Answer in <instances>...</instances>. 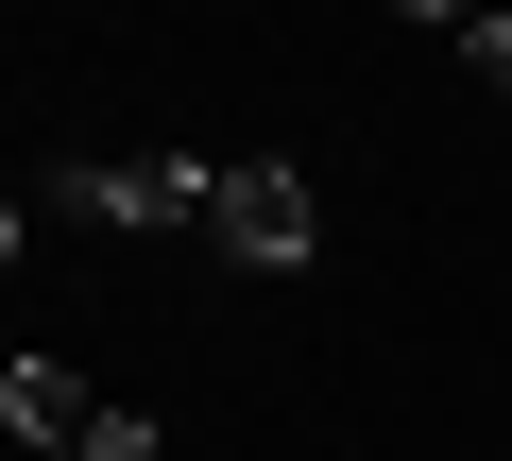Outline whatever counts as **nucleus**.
Instances as JSON below:
<instances>
[{"label":"nucleus","mask_w":512,"mask_h":461,"mask_svg":"<svg viewBox=\"0 0 512 461\" xmlns=\"http://www.w3.org/2000/svg\"><path fill=\"white\" fill-rule=\"evenodd\" d=\"M444 35H461V52H478V69L512 86V18H444Z\"/></svg>","instance_id":"39448f33"},{"label":"nucleus","mask_w":512,"mask_h":461,"mask_svg":"<svg viewBox=\"0 0 512 461\" xmlns=\"http://www.w3.org/2000/svg\"><path fill=\"white\" fill-rule=\"evenodd\" d=\"M0 427H18V444H35V461H69V444H86V427H103V393H86V376H69V359H0Z\"/></svg>","instance_id":"7ed1b4c3"},{"label":"nucleus","mask_w":512,"mask_h":461,"mask_svg":"<svg viewBox=\"0 0 512 461\" xmlns=\"http://www.w3.org/2000/svg\"><path fill=\"white\" fill-rule=\"evenodd\" d=\"M0 274H18V188H0Z\"/></svg>","instance_id":"423d86ee"},{"label":"nucleus","mask_w":512,"mask_h":461,"mask_svg":"<svg viewBox=\"0 0 512 461\" xmlns=\"http://www.w3.org/2000/svg\"><path fill=\"white\" fill-rule=\"evenodd\" d=\"M205 205H222V171H205V154H86V171H69V222H120V240L205 222Z\"/></svg>","instance_id":"f03ea898"},{"label":"nucleus","mask_w":512,"mask_h":461,"mask_svg":"<svg viewBox=\"0 0 512 461\" xmlns=\"http://www.w3.org/2000/svg\"><path fill=\"white\" fill-rule=\"evenodd\" d=\"M69 461H154V410H120V393H103V427H86Z\"/></svg>","instance_id":"20e7f679"},{"label":"nucleus","mask_w":512,"mask_h":461,"mask_svg":"<svg viewBox=\"0 0 512 461\" xmlns=\"http://www.w3.org/2000/svg\"><path fill=\"white\" fill-rule=\"evenodd\" d=\"M205 240H222L239 274H308V240H325V222H308V171H291V154H239L222 205H205Z\"/></svg>","instance_id":"f257e3e1"}]
</instances>
